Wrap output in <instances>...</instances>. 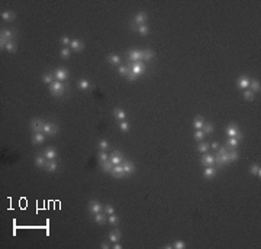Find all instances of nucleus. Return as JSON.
Wrapping results in <instances>:
<instances>
[{"mask_svg":"<svg viewBox=\"0 0 261 249\" xmlns=\"http://www.w3.org/2000/svg\"><path fill=\"white\" fill-rule=\"evenodd\" d=\"M49 91H51L52 96L59 97V96L64 94V91H65V86H64L63 81H58V80H55V81H54V83L49 86Z\"/></svg>","mask_w":261,"mask_h":249,"instance_id":"nucleus-1","label":"nucleus"},{"mask_svg":"<svg viewBox=\"0 0 261 249\" xmlns=\"http://www.w3.org/2000/svg\"><path fill=\"white\" fill-rule=\"evenodd\" d=\"M57 132H58V126H57L55 123L45 122V125H44V127H42V133L49 135V136H54Z\"/></svg>","mask_w":261,"mask_h":249,"instance_id":"nucleus-2","label":"nucleus"},{"mask_svg":"<svg viewBox=\"0 0 261 249\" xmlns=\"http://www.w3.org/2000/svg\"><path fill=\"white\" fill-rule=\"evenodd\" d=\"M44 125H45V122H44L42 119H32L31 120V129L33 133H39V132H42V127Z\"/></svg>","mask_w":261,"mask_h":249,"instance_id":"nucleus-3","label":"nucleus"},{"mask_svg":"<svg viewBox=\"0 0 261 249\" xmlns=\"http://www.w3.org/2000/svg\"><path fill=\"white\" fill-rule=\"evenodd\" d=\"M130 72L136 77L139 74H144L145 72V65L142 64V61H136V62L132 64V67H130Z\"/></svg>","mask_w":261,"mask_h":249,"instance_id":"nucleus-4","label":"nucleus"},{"mask_svg":"<svg viewBox=\"0 0 261 249\" xmlns=\"http://www.w3.org/2000/svg\"><path fill=\"white\" fill-rule=\"evenodd\" d=\"M102 210H103V206L100 204L97 200H90V202H89V212H90L91 214L100 213Z\"/></svg>","mask_w":261,"mask_h":249,"instance_id":"nucleus-5","label":"nucleus"},{"mask_svg":"<svg viewBox=\"0 0 261 249\" xmlns=\"http://www.w3.org/2000/svg\"><path fill=\"white\" fill-rule=\"evenodd\" d=\"M239 133H241V131L238 129V125H237V123H231L229 126L226 127V135H228L229 138H237Z\"/></svg>","mask_w":261,"mask_h":249,"instance_id":"nucleus-6","label":"nucleus"},{"mask_svg":"<svg viewBox=\"0 0 261 249\" xmlns=\"http://www.w3.org/2000/svg\"><path fill=\"white\" fill-rule=\"evenodd\" d=\"M54 77H55V80H58V81H65V80L68 78V71L65 68H58V70H55V72H54Z\"/></svg>","mask_w":261,"mask_h":249,"instance_id":"nucleus-7","label":"nucleus"},{"mask_svg":"<svg viewBox=\"0 0 261 249\" xmlns=\"http://www.w3.org/2000/svg\"><path fill=\"white\" fill-rule=\"evenodd\" d=\"M109 161L113 164V165H120L125 159H123V155L120 152H113V154L109 157Z\"/></svg>","mask_w":261,"mask_h":249,"instance_id":"nucleus-8","label":"nucleus"},{"mask_svg":"<svg viewBox=\"0 0 261 249\" xmlns=\"http://www.w3.org/2000/svg\"><path fill=\"white\" fill-rule=\"evenodd\" d=\"M122 168H123V172H125V175H130L135 172V165L132 164V162L129 161H123L122 162Z\"/></svg>","mask_w":261,"mask_h":249,"instance_id":"nucleus-9","label":"nucleus"},{"mask_svg":"<svg viewBox=\"0 0 261 249\" xmlns=\"http://www.w3.org/2000/svg\"><path fill=\"white\" fill-rule=\"evenodd\" d=\"M145 20H146V13L145 12H138L134 17V25L139 26V25H145Z\"/></svg>","mask_w":261,"mask_h":249,"instance_id":"nucleus-10","label":"nucleus"},{"mask_svg":"<svg viewBox=\"0 0 261 249\" xmlns=\"http://www.w3.org/2000/svg\"><path fill=\"white\" fill-rule=\"evenodd\" d=\"M110 174L113 175L115 178H123V177H125L122 164H120V165H113V168H112V171H110Z\"/></svg>","mask_w":261,"mask_h":249,"instance_id":"nucleus-11","label":"nucleus"},{"mask_svg":"<svg viewBox=\"0 0 261 249\" xmlns=\"http://www.w3.org/2000/svg\"><path fill=\"white\" fill-rule=\"evenodd\" d=\"M129 59L134 61V62L142 61V51H139V49H132V51H129Z\"/></svg>","mask_w":261,"mask_h":249,"instance_id":"nucleus-12","label":"nucleus"},{"mask_svg":"<svg viewBox=\"0 0 261 249\" xmlns=\"http://www.w3.org/2000/svg\"><path fill=\"white\" fill-rule=\"evenodd\" d=\"M200 162H202L205 167H213L215 165V157L210 154H206L205 157L200 159Z\"/></svg>","mask_w":261,"mask_h":249,"instance_id":"nucleus-13","label":"nucleus"},{"mask_svg":"<svg viewBox=\"0 0 261 249\" xmlns=\"http://www.w3.org/2000/svg\"><path fill=\"white\" fill-rule=\"evenodd\" d=\"M218 174V170L215 168V167H206L205 171H203V177L207 178V180H210V178H213L215 175Z\"/></svg>","mask_w":261,"mask_h":249,"instance_id":"nucleus-14","label":"nucleus"},{"mask_svg":"<svg viewBox=\"0 0 261 249\" xmlns=\"http://www.w3.org/2000/svg\"><path fill=\"white\" fill-rule=\"evenodd\" d=\"M238 87L242 88V90H247L249 87V78L247 75H241L239 78H238Z\"/></svg>","mask_w":261,"mask_h":249,"instance_id":"nucleus-15","label":"nucleus"},{"mask_svg":"<svg viewBox=\"0 0 261 249\" xmlns=\"http://www.w3.org/2000/svg\"><path fill=\"white\" fill-rule=\"evenodd\" d=\"M120 236H122V233H120V230H119V229L112 230L110 233H109V242H112V243L119 242V241H120Z\"/></svg>","mask_w":261,"mask_h":249,"instance_id":"nucleus-16","label":"nucleus"},{"mask_svg":"<svg viewBox=\"0 0 261 249\" xmlns=\"http://www.w3.org/2000/svg\"><path fill=\"white\" fill-rule=\"evenodd\" d=\"M70 48H71V51H83L84 44L80 39H73L71 44H70Z\"/></svg>","mask_w":261,"mask_h":249,"instance_id":"nucleus-17","label":"nucleus"},{"mask_svg":"<svg viewBox=\"0 0 261 249\" xmlns=\"http://www.w3.org/2000/svg\"><path fill=\"white\" fill-rule=\"evenodd\" d=\"M44 157L48 159V161H52V159L57 158V152L54 148H47V149L44 151Z\"/></svg>","mask_w":261,"mask_h":249,"instance_id":"nucleus-18","label":"nucleus"},{"mask_svg":"<svg viewBox=\"0 0 261 249\" xmlns=\"http://www.w3.org/2000/svg\"><path fill=\"white\" fill-rule=\"evenodd\" d=\"M93 216H95V222L97 223V225H105V223L107 222V214L106 213L103 214L102 212H100V213H96V214H93Z\"/></svg>","mask_w":261,"mask_h":249,"instance_id":"nucleus-19","label":"nucleus"},{"mask_svg":"<svg viewBox=\"0 0 261 249\" xmlns=\"http://www.w3.org/2000/svg\"><path fill=\"white\" fill-rule=\"evenodd\" d=\"M260 88H261V84H260L258 80H249L248 90H251L253 93H260Z\"/></svg>","mask_w":261,"mask_h":249,"instance_id":"nucleus-20","label":"nucleus"},{"mask_svg":"<svg viewBox=\"0 0 261 249\" xmlns=\"http://www.w3.org/2000/svg\"><path fill=\"white\" fill-rule=\"evenodd\" d=\"M44 141H45V133H42V132L33 133V136H32V143H35V145H39Z\"/></svg>","mask_w":261,"mask_h":249,"instance_id":"nucleus-21","label":"nucleus"},{"mask_svg":"<svg viewBox=\"0 0 261 249\" xmlns=\"http://www.w3.org/2000/svg\"><path fill=\"white\" fill-rule=\"evenodd\" d=\"M47 162H48V159L45 158V157H41V155H38V157H36L35 158V165L38 167V168H45V167H47Z\"/></svg>","mask_w":261,"mask_h":249,"instance_id":"nucleus-22","label":"nucleus"},{"mask_svg":"<svg viewBox=\"0 0 261 249\" xmlns=\"http://www.w3.org/2000/svg\"><path fill=\"white\" fill-rule=\"evenodd\" d=\"M0 35L3 36L4 39L8 41V42H10V41H12L13 38H15V35H16V33H13V31H10V29H3Z\"/></svg>","mask_w":261,"mask_h":249,"instance_id":"nucleus-23","label":"nucleus"},{"mask_svg":"<svg viewBox=\"0 0 261 249\" xmlns=\"http://www.w3.org/2000/svg\"><path fill=\"white\" fill-rule=\"evenodd\" d=\"M155 57V54H154V51L152 49H144L142 51V61H151V59L154 58Z\"/></svg>","mask_w":261,"mask_h":249,"instance_id":"nucleus-24","label":"nucleus"},{"mask_svg":"<svg viewBox=\"0 0 261 249\" xmlns=\"http://www.w3.org/2000/svg\"><path fill=\"white\" fill-rule=\"evenodd\" d=\"M249 174L254 175V177H258V178H260L261 177V168H260V165H258V164H253V165H251V168H249Z\"/></svg>","mask_w":261,"mask_h":249,"instance_id":"nucleus-25","label":"nucleus"},{"mask_svg":"<svg viewBox=\"0 0 261 249\" xmlns=\"http://www.w3.org/2000/svg\"><path fill=\"white\" fill-rule=\"evenodd\" d=\"M113 116H115L119 122H120V120H125V117H126V113H125V110H123V109H115V110H113Z\"/></svg>","mask_w":261,"mask_h":249,"instance_id":"nucleus-26","label":"nucleus"},{"mask_svg":"<svg viewBox=\"0 0 261 249\" xmlns=\"http://www.w3.org/2000/svg\"><path fill=\"white\" fill-rule=\"evenodd\" d=\"M57 168H58V165H57L55 159H52V161H48L47 162V167H45V170H47L48 172H55Z\"/></svg>","mask_w":261,"mask_h":249,"instance_id":"nucleus-27","label":"nucleus"},{"mask_svg":"<svg viewBox=\"0 0 261 249\" xmlns=\"http://www.w3.org/2000/svg\"><path fill=\"white\" fill-rule=\"evenodd\" d=\"M107 61L110 64H113V65H119L122 59H120L119 55H116V54H110V55H107Z\"/></svg>","mask_w":261,"mask_h":249,"instance_id":"nucleus-28","label":"nucleus"},{"mask_svg":"<svg viewBox=\"0 0 261 249\" xmlns=\"http://www.w3.org/2000/svg\"><path fill=\"white\" fill-rule=\"evenodd\" d=\"M77 86H79V88L80 90H84V91H87V90H90V83L87 81L86 78H83V80H80L79 83H77Z\"/></svg>","mask_w":261,"mask_h":249,"instance_id":"nucleus-29","label":"nucleus"},{"mask_svg":"<svg viewBox=\"0 0 261 249\" xmlns=\"http://www.w3.org/2000/svg\"><path fill=\"white\" fill-rule=\"evenodd\" d=\"M0 16H2V19L3 20H6V22H10V20L15 17V13H12V12H9V10H4V12H2L0 13Z\"/></svg>","mask_w":261,"mask_h":249,"instance_id":"nucleus-30","label":"nucleus"},{"mask_svg":"<svg viewBox=\"0 0 261 249\" xmlns=\"http://www.w3.org/2000/svg\"><path fill=\"white\" fill-rule=\"evenodd\" d=\"M100 165H102V168H103V171H105V172H109V174H110L112 168H113V164H112L109 159H107V161H105V162H100Z\"/></svg>","mask_w":261,"mask_h":249,"instance_id":"nucleus-31","label":"nucleus"},{"mask_svg":"<svg viewBox=\"0 0 261 249\" xmlns=\"http://www.w3.org/2000/svg\"><path fill=\"white\" fill-rule=\"evenodd\" d=\"M107 222H109V223H110L112 226H116V225H119L120 219H119L118 216H116V214L113 213V214H109V216H107Z\"/></svg>","mask_w":261,"mask_h":249,"instance_id":"nucleus-32","label":"nucleus"},{"mask_svg":"<svg viewBox=\"0 0 261 249\" xmlns=\"http://www.w3.org/2000/svg\"><path fill=\"white\" fill-rule=\"evenodd\" d=\"M118 71L120 75H130L132 72H130V67H126V65H119Z\"/></svg>","mask_w":261,"mask_h":249,"instance_id":"nucleus-33","label":"nucleus"},{"mask_svg":"<svg viewBox=\"0 0 261 249\" xmlns=\"http://www.w3.org/2000/svg\"><path fill=\"white\" fill-rule=\"evenodd\" d=\"M209 148H210V145L207 142H199V145H197V151L199 152H203V154H205V152H207V151H209Z\"/></svg>","mask_w":261,"mask_h":249,"instance_id":"nucleus-34","label":"nucleus"},{"mask_svg":"<svg viewBox=\"0 0 261 249\" xmlns=\"http://www.w3.org/2000/svg\"><path fill=\"white\" fill-rule=\"evenodd\" d=\"M59 55H61V58L67 59L68 57L71 55V48H70V47H64L63 49H61V52H59Z\"/></svg>","mask_w":261,"mask_h":249,"instance_id":"nucleus-35","label":"nucleus"},{"mask_svg":"<svg viewBox=\"0 0 261 249\" xmlns=\"http://www.w3.org/2000/svg\"><path fill=\"white\" fill-rule=\"evenodd\" d=\"M203 125H205V120H203L202 117H197V119H194V122H193V126H194V129L196 131H200L203 127Z\"/></svg>","mask_w":261,"mask_h":249,"instance_id":"nucleus-36","label":"nucleus"},{"mask_svg":"<svg viewBox=\"0 0 261 249\" xmlns=\"http://www.w3.org/2000/svg\"><path fill=\"white\" fill-rule=\"evenodd\" d=\"M136 32H138L141 36H146V35H148V32H150V29H148L146 25H139L138 29H136Z\"/></svg>","mask_w":261,"mask_h":249,"instance_id":"nucleus-37","label":"nucleus"},{"mask_svg":"<svg viewBox=\"0 0 261 249\" xmlns=\"http://www.w3.org/2000/svg\"><path fill=\"white\" fill-rule=\"evenodd\" d=\"M202 131H203V133H205V135H209V133H212V132L215 131V127H213L212 123H205L203 127H202Z\"/></svg>","mask_w":261,"mask_h":249,"instance_id":"nucleus-38","label":"nucleus"},{"mask_svg":"<svg viewBox=\"0 0 261 249\" xmlns=\"http://www.w3.org/2000/svg\"><path fill=\"white\" fill-rule=\"evenodd\" d=\"M54 78H55V77H54L52 74H44V75H42V81H44L45 84H49V86H51V84L54 83V81H55Z\"/></svg>","mask_w":261,"mask_h":249,"instance_id":"nucleus-39","label":"nucleus"},{"mask_svg":"<svg viewBox=\"0 0 261 249\" xmlns=\"http://www.w3.org/2000/svg\"><path fill=\"white\" fill-rule=\"evenodd\" d=\"M4 49L8 52H16V49H18V47H16V44L13 42V41H10V42H8L6 44V47H4Z\"/></svg>","mask_w":261,"mask_h":249,"instance_id":"nucleus-40","label":"nucleus"},{"mask_svg":"<svg viewBox=\"0 0 261 249\" xmlns=\"http://www.w3.org/2000/svg\"><path fill=\"white\" fill-rule=\"evenodd\" d=\"M228 157H229V162H233V161H238V158H239V154H238L237 151L233 149V151H231V152H228Z\"/></svg>","mask_w":261,"mask_h":249,"instance_id":"nucleus-41","label":"nucleus"},{"mask_svg":"<svg viewBox=\"0 0 261 249\" xmlns=\"http://www.w3.org/2000/svg\"><path fill=\"white\" fill-rule=\"evenodd\" d=\"M119 129L122 132H128L129 131V123L125 122V120H120V122H119Z\"/></svg>","mask_w":261,"mask_h":249,"instance_id":"nucleus-42","label":"nucleus"},{"mask_svg":"<svg viewBox=\"0 0 261 249\" xmlns=\"http://www.w3.org/2000/svg\"><path fill=\"white\" fill-rule=\"evenodd\" d=\"M194 139H196L197 142H202L203 139H205V133H203L202 129H200V131H196V133H194Z\"/></svg>","mask_w":261,"mask_h":249,"instance_id":"nucleus-43","label":"nucleus"},{"mask_svg":"<svg viewBox=\"0 0 261 249\" xmlns=\"http://www.w3.org/2000/svg\"><path fill=\"white\" fill-rule=\"evenodd\" d=\"M238 143H239V141H238L237 138H229V139H228V147H231V148H237Z\"/></svg>","mask_w":261,"mask_h":249,"instance_id":"nucleus-44","label":"nucleus"},{"mask_svg":"<svg viewBox=\"0 0 261 249\" xmlns=\"http://www.w3.org/2000/svg\"><path fill=\"white\" fill-rule=\"evenodd\" d=\"M173 248L174 249H184L186 248V243H184L183 241H176L173 243Z\"/></svg>","mask_w":261,"mask_h":249,"instance_id":"nucleus-45","label":"nucleus"},{"mask_svg":"<svg viewBox=\"0 0 261 249\" xmlns=\"http://www.w3.org/2000/svg\"><path fill=\"white\" fill-rule=\"evenodd\" d=\"M244 99L245 100H254V93L251 90H244Z\"/></svg>","mask_w":261,"mask_h":249,"instance_id":"nucleus-46","label":"nucleus"},{"mask_svg":"<svg viewBox=\"0 0 261 249\" xmlns=\"http://www.w3.org/2000/svg\"><path fill=\"white\" fill-rule=\"evenodd\" d=\"M103 209H105V213H106L107 216H109V214H113V213H115V207H113V206H112V204H107V206H105Z\"/></svg>","mask_w":261,"mask_h":249,"instance_id":"nucleus-47","label":"nucleus"},{"mask_svg":"<svg viewBox=\"0 0 261 249\" xmlns=\"http://www.w3.org/2000/svg\"><path fill=\"white\" fill-rule=\"evenodd\" d=\"M107 159H109V157H107L106 151H100V152H99V161L105 162V161H107Z\"/></svg>","mask_w":261,"mask_h":249,"instance_id":"nucleus-48","label":"nucleus"},{"mask_svg":"<svg viewBox=\"0 0 261 249\" xmlns=\"http://www.w3.org/2000/svg\"><path fill=\"white\" fill-rule=\"evenodd\" d=\"M107 148H109V142H107V141H105V139H103V141H100V142H99V149L100 151H106Z\"/></svg>","mask_w":261,"mask_h":249,"instance_id":"nucleus-49","label":"nucleus"},{"mask_svg":"<svg viewBox=\"0 0 261 249\" xmlns=\"http://www.w3.org/2000/svg\"><path fill=\"white\" fill-rule=\"evenodd\" d=\"M61 44H63L64 47H70V44H71V39H70L68 36H63V38H61Z\"/></svg>","mask_w":261,"mask_h":249,"instance_id":"nucleus-50","label":"nucleus"},{"mask_svg":"<svg viewBox=\"0 0 261 249\" xmlns=\"http://www.w3.org/2000/svg\"><path fill=\"white\" fill-rule=\"evenodd\" d=\"M100 248H102V249H109V248H110V245H109L107 242H103L102 245H100Z\"/></svg>","mask_w":261,"mask_h":249,"instance_id":"nucleus-51","label":"nucleus"},{"mask_svg":"<svg viewBox=\"0 0 261 249\" xmlns=\"http://www.w3.org/2000/svg\"><path fill=\"white\" fill-rule=\"evenodd\" d=\"M210 148H212V149H218V148H219V142H213L210 145Z\"/></svg>","mask_w":261,"mask_h":249,"instance_id":"nucleus-52","label":"nucleus"},{"mask_svg":"<svg viewBox=\"0 0 261 249\" xmlns=\"http://www.w3.org/2000/svg\"><path fill=\"white\" fill-rule=\"evenodd\" d=\"M113 248H115V249H122V245H120L119 242H115V243H113Z\"/></svg>","mask_w":261,"mask_h":249,"instance_id":"nucleus-53","label":"nucleus"},{"mask_svg":"<svg viewBox=\"0 0 261 249\" xmlns=\"http://www.w3.org/2000/svg\"><path fill=\"white\" fill-rule=\"evenodd\" d=\"M226 152H228V151H226L225 148H222V149L218 151V155H223V154H226Z\"/></svg>","mask_w":261,"mask_h":249,"instance_id":"nucleus-54","label":"nucleus"}]
</instances>
